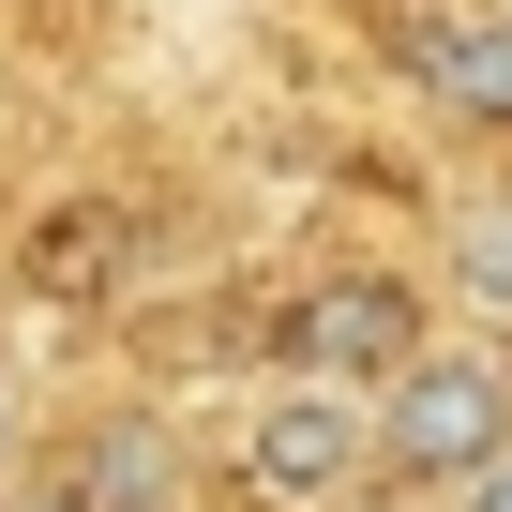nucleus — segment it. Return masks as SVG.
<instances>
[{
  "mask_svg": "<svg viewBox=\"0 0 512 512\" xmlns=\"http://www.w3.org/2000/svg\"><path fill=\"white\" fill-rule=\"evenodd\" d=\"M362 452L392 467V482H482L497 452H512V362L497 347H422L392 392H362Z\"/></svg>",
  "mask_w": 512,
  "mask_h": 512,
  "instance_id": "obj_1",
  "label": "nucleus"
},
{
  "mask_svg": "<svg viewBox=\"0 0 512 512\" xmlns=\"http://www.w3.org/2000/svg\"><path fill=\"white\" fill-rule=\"evenodd\" d=\"M422 347L437 332H422V287L407 272H317L287 302V377H317V392H392Z\"/></svg>",
  "mask_w": 512,
  "mask_h": 512,
  "instance_id": "obj_2",
  "label": "nucleus"
},
{
  "mask_svg": "<svg viewBox=\"0 0 512 512\" xmlns=\"http://www.w3.org/2000/svg\"><path fill=\"white\" fill-rule=\"evenodd\" d=\"M241 467H256V497H287V512H317L332 482H362V392H317V377H287L272 407H256Z\"/></svg>",
  "mask_w": 512,
  "mask_h": 512,
  "instance_id": "obj_3",
  "label": "nucleus"
},
{
  "mask_svg": "<svg viewBox=\"0 0 512 512\" xmlns=\"http://www.w3.org/2000/svg\"><path fill=\"white\" fill-rule=\"evenodd\" d=\"M407 61H422V91H437V106H467V121H512V16H437Z\"/></svg>",
  "mask_w": 512,
  "mask_h": 512,
  "instance_id": "obj_4",
  "label": "nucleus"
},
{
  "mask_svg": "<svg viewBox=\"0 0 512 512\" xmlns=\"http://www.w3.org/2000/svg\"><path fill=\"white\" fill-rule=\"evenodd\" d=\"M452 302H482V317H512V181L452 211Z\"/></svg>",
  "mask_w": 512,
  "mask_h": 512,
  "instance_id": "obj_5",
  "label": "nucleus"
},
{
  "mask_svg": "<svg viewBox=\"0 0 512 512\" xmlns=\"http://www.w3.org/2000/svg\"><path fill=\"white\" fill-rule=\"evenodd\" d=\"M467 512H512V452H497V467H482V482H467Z\"/></svg>",
  "mask_w": 512,
  "mask_h": 512,
  "instance_id": "obj_6",
  "label": "nucleus"
}]
</instances>
